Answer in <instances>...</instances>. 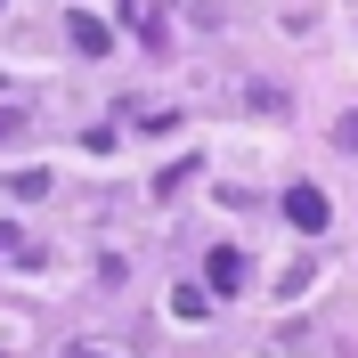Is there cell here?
<instances>
[{
	"instance_id": "cell-1",
	"label": "cell",
	"mask_w": 358,
	"mask_h": 358,
	"mask_svg": "<svg viewBox=\"0 0 358 358\" xmlns=\"http://www.w3.org/2000/svg\"><path fill=\"white\" fill-rule=\"evenodd\" d=\"M203 277H212V293H228V301H236V293H245V277H252V268H245V252H236V245H220V252H212V268H203Z\"/></svg>"
},
{
	"instance_id": "cell-4",
	"label": "cell",
	"mask_w": 358,
	"mask_h": 358,
	"mask_svg": "<svg viewBox=\"0 0 358 358\" xmlns=\"http://www.w3.org/2000/svg\"><path fill=\"white\" fill-rule=\"evenodd\" d=\"M66 358H114L106 342H66Z\"/></svg>"
},
{
	"instance_id": "cell-7",
	"label": "cell",
	"mask_w": 358,
	"mask_h": 358,
	"mask_svg": "<svg viewBox=\"0 0 358 358\" xmlns=\"http://www.w3.org/2000/svg\"><path fill=\"white\" fill-rule=\"evenodd\" d=\"M8 131H17V114H0V138H8Z\"/></svg>"
},
{
	"instance_id": "cell-2",
	"label": "cell",
	"mask_w": 358,
	"mask_h": 358,
	"mask_svg": "<svg viewBox=\"0 0 358 358\" xmlns=\"http://www.w3.org/2000/svg\"><path fill=\"white\" fill-rule=\"evenodd\" d=\"M285 220L301 228V236H317V228H326V196H317V187H285Z\"/></svg>"
},
{
	"instance_id": "cell-5",
	"label": "cell",
	"mask_w": 358,
	"mask_h": 358,
	"mask_svg": "<svg viewBox=\"0 0 358 358\" xmlns=\"http://www.w3.org/2000/svg\"><path fill=\"white\" fill-rule=\"evenodd\" d=\"M17 252H24V245H17V228L0 220V261H17Z\"/></svg>"
},
{
	"instance_id": "cell-6",
	"label": "cell",
	"mask_w": 358,
	"mask_h": 358,
	"mask_svg": "<svg viewBox=\"0 0 358 358\" xmlns=\"http://www.w3.org/2000/svg\"><path fill=\"white\" fill-rule=\"evenodd\" d=\"M334 138H342V147H358V114H342V122H334Z\"/></svg>"
},
{
	"instance_id": "cell-3",
	"label": "cell",
	"mask_w": 358,
	"mask_h": 358,
	"mask_svg": "<svg viewBox=\"0 0 358 358\" xmlns=\"http://www.w3.org/2000/svg\"><path fill=\"white\" fill-rule=\"evenodd\" d=\"M66 41H73V57H106V24L98 17H66Z\"/></svg>"
}]
</instances>
